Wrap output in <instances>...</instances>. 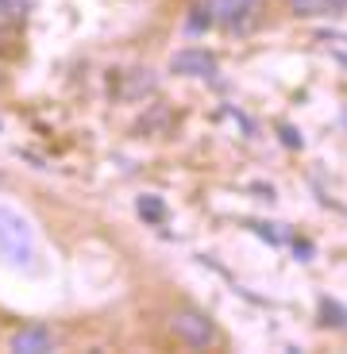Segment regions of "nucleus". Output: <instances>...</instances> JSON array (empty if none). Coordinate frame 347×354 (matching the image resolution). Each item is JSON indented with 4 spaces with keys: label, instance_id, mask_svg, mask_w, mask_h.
<instances>
[{
    "label": "nucleus",
    "instance_id": "5",
    "mask_svg": "<svg viewBox=\"0 0 347 354\" xmlns=\"http://www.w3.org/2000/svg\"><path fill=\"white\" fill-rule=\"evenodd\" d=\"M294 16H328L336 8V0H285Z\"/></svg>",
    "mask_w": 347,
    "mask_h": 354
},
{
    "label": "nucleus",
    "instance_id": "6",
    "mask_svg": "<svg viewBox=\"0 0 347 354\" xmlns=\"http://www.w3.org/2000/svg\"><path fill=\"white\" fill-rule=\"evenodd\" d=\"M139 212L147 216V220H162V201H159V196H143Z\"/></svg>",
    "mask_w": 347,
    "mask_h": 354
},
{
    "label": "nucleus",
    "instance_id": "3",
    "mask_svg": "<svg viewBox=\"0 0 347 354\" xmlns=\"http://www.w3.org/2000/svg\"><path fill=\"white\" fill-rule=\"evenodd\" d=\"M170 73H181V77H213L216 73V58L201 46H186L170 58Z\"/></svg>",
    "mask_w": 347,
    "mask_h": 354
},
{
    "label": "nucleus",
    "instance_id": "2",
    "mask_svg": "<svg viewBox=\"0 0 347 354\" xmlns=\"http://www.w3.org/2000/svg\"><path fill=\"white\" fill-rule=\"evenodd\" d=\"M170 331H174L186 346H213L216 343L213 319H208L205 312H197V308H178L174 312V316H170Z\"/></svg>",
    "mask_w": 347,
    "mask_h": 354
},
{
    "label": "nucleus",
    "instance_id": "4",
    "mask_svg": "<svg viewBox=\"0 0 347 354\" xmlns=\"http://www.w3.org/2000/svg\"><path fill=\"white\" fill-rule=\"evenodd\" d=\"M54 346V335L51 328H43V324H31V328H19L16 335H12V351L16 354H43Z\"/></svg>",
    "mask_w": 347,
    "mask_h": 354
},
{
    "label": "nucleus",
    "instance_id": "8",
    "mask_svg": "<svg viewBox=\"0 0 347 354\" xmlns=\"http://www.w3.org/2000/svg\"><path fill=\"white\" fill-rule=\"evenodd\" d=\"M255 4H258V0H255Z\"/></svg>",
    "mask_w": 347,
    "mask_h": 354
},
{
    "label": "nucleus",
    "instance_id": "1",
    "mask_svg": "<svg viewBox=\"0 0 347 354\" xmlns=\"http://www.w3.org/2000/svg\"><path fill=\"white\" fill-rule=\"evenodd\" d=\"M35 227L27 223L24 212L0 204V266H12V270H35Z\"/></svg>",
    "mask_w": 347,
    "mask_h": 354
},
{
    "label": "nucleus",
    "instance_id": "7",
    "mask_svg": "<svg viewBox=\"0 0 347 354\" xmlns=\"http://www.w3.org/2000/svg\"><path fill=\"white\" fill-rule=\"evenodd\" d=\"M344 124H347V112H344Z\"/></svg>",
    "mask_w": 347,
    "mask_h": 354
}]
</instances>
